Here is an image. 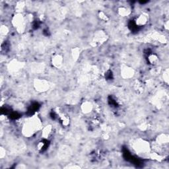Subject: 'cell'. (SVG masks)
Wrapping results in <instances>:
<instances>
[{"instance_id":"5b68a950","label":"cell","mask_w":169,"mask_h":169,"mask_svg":"<svg viewBox=\"0 0 169 169\" xmlns=\"http://www.w3.org/2000/svg\"><path fill=\"white\" fill-rule=\"evenodd\" d=\"M108 36L106 33L102 30H99L96 31L94 34V37L93 38V41L91 42V45L93 47H96L99 45H101L104 44L105 42L108 40Z\"/></svg>"},{"instance_id":"484cf974","label":"cell","mask_w":169,"mask_h":169,"mask_svg":"<svg viewBox=\"0 0 169 169\" xmlns=\"http://www.w3.org/2000/svg\"><path fill=\"white\" fill-rule=\"evenodd\" d=\"M151 73L154 75H158L161 73V68H158V65L154 66V68L151 69Z\"/></svg>"},{"instance_id":"603a6c76","label":"cell","mask_w":169,"mask_h":169,"mask_svg":"<svg viewBox=\"0 0 169 169\" xmlns=\"http://www.w3.org/2000/svg\"><path fill=\"white\" fill-rule=\"evenodd\" d=\"M162 79L164 80V82L166 84H168L169 81V70L168 68L164 69L163 72H162Z\"/></svg>"},{"instance_id":"7a4b0ae2","label":"cell","mask_w":169,"mask_h":169,"mask_svg":"<svg viewBox=\"0 0 169 169\" xmlns=\"http://www.w3.org/2000/svg\"><path fill=\"white\" fill-rule=\"evenodd\" d=\"M132 147L136 153L140 155H148L149 156L151 151V144L147 141L141 138L137 139L133 143Z\"/></svg>"},{"instance_id":"cb8c5ba5","label":"cell","mask_w":169,"mask_h":169,"mask_svg":"<svg viewBox=\"0 0 169 169\" xmlns=\"http://www.w3.org/2000/svg\"><path fill=\"white\" fill-rule=\"evenodd\" d=\"M99 19L103 21H108L109 20V18L107 16V15L103 11H100L99 13Z\"/></svg>"},{"instance_id":"9a60e30c","label":"cell","mask_w":169,"mask_h":169,"mask_svg":"<svg viewBox=\"0 0 169 169\" xmlns=\"http://www.w3.org/2000/svg\"><path fill=\"white\" fill-rule=\"evenodd\" d=\"M58 153L60 158L62 159H65V158L69 156V155L71 154V150L68 147L63 146L62 147H60Z\"/></svg>"},{"instance_id":"f1b7e54d","label":"cell","mask_w":169,"mask_h":169,"mask_svg":"<svg viewBox=\"0 0 169 169\" xmlns=\"http://www.w3.org/2000/svg\"><path fill=\"white\" fill-rule=\"evenodd\" d=\"M168 25H169V23H168V21H166L165 23H164V27L166 30H168L169 27H168Z\"/></svg>"},{"instance_id":"d6986e66","label":"cell","mask_w":169,"mask_h":169,"mask_svg":"<svg viewBox=\"0 0 169 169\" xmlns=\"http://www.w3.org/2000/svg\"><path fill=\"white\" fill-rule=\"evenodd\" d=\"M58 115L59 116L60 121H61V122L64 126L66 127L69 124L70 119L68 115H66V114H65L62 112H59Z\"/></svg>"},{"instance_id":"ffe728a7","label":"cell","mask_w":169,"mask_h":169,"mask_svg":"<svg viewBox=\"0 0 169 169\" xmlns=\"http://www.w3.org/2000/svg\"><path fill=\"white\" fill-rule=\"evenodd\" d=\"M81 49L79 47H75L71 49V57L72 59H73L74 61H77V60L79 59L80 54H81Z\"/></svg>"},{"instance_id":"6da1fadb","label":"cell","mask_w":169,"mask_h":169,"mask_svg":"<svg viewBox=\"0 0 169 169\" xmlns=\"http://www.w3.org/2000/svg\"><path fill=\"white\" fill-rule=\"evenodd\" d=\"M42 128H42V122L40 118L37 114H34L24 122L22 126L21 132L23 136L31 137L37 131L42 130Z\"/></svg>"},{"instance_id":"9c48e42d","label":"cell","mask_w":169,"mask_h":169,"mask_svg":"<svg viewBox=\"0 0 169 169\" xmlns=\"http://www.w3.org/2000/svg\"><path fill=\"white\" fill-rule=\"evenodd\" d=\"M94 108L95 107L93 104L89 100L84 101L81 105V110L84 114H85V115H87V114L93 112Z\"/></svg>"},{"instance_id":"8fae6325","label":"cell","mask_w":169,"mask_h":169,"mask_svg":"<svg viewBox=\"0 0 169 169\" xmlns=\"http://www.w3.org/2000/svg\"><path fill=\"white\" fill-rule=\"evenodd\" d=\"M149 20V17L146 13H141L136 17L135 20L136 25L138 27L145 26Z\"/></svg>"},{"instance_id":"d4e9b609","label":"cell","mask_w":169,"mask_h":169,"mask_svg":"<svg viewBox=\"0 0 169 169\" xmlns=\"http://www.w3.org/2000/svg\"><path fill=\"white\" fill-rule=\"evenodd\" d=\"M139 128L141 131H146L149 128V124L147 122L142 123L139 125Z\"/></svg>"},{"instance_id":"3957f363","label":"cell","mask_w":169,"mask_h":169,"mask_svg":"<svg viewBox=\"0 0 169 169\" xmlns=\"http://www.w3.org/2000/svg\"><path fill=\"white\" fill-rule=\"evenodd\" d=\"M11 23L17 33L20 34L23 33L26 30L27 18L23 15V13H16L11 19Z\"/></svg>"},{"instance_id":"83f0119b","label":"cell","mask_w":169,"mask_h":169,"mask_svg":"<svg viewBox=\"0 0 169 169\" xmlns=\"http://www.w3.org/2000/svg\"><path fill=\"white\" fill-rule=\"evenodd\" d=\"M44 146V143L42 142V141H40L37 145V149L38 150H42V149H43Z\"/></svg>"},{"instance_id":"ac0fdd59","label":"cell","mask_w":169,"mask_h":169,"mask_svg":"<svg viewBox=\"0 0 169 169\" xmlns=\"http://www.w3.org/2000/svg\"><path fill=\"white\" fill-rule=\"evenodd\" d=\"M26 4L25 2H17L16 3L15 9L16 11V13H23L24 10L25 9Z\"/></svg>"},{"instance_id":"7c38bea8","label":"cell","mask_w":169,"mask_h":169,"mask_svg":"<svg viewBox=\"0 0 169 169\" xmlns=\"http://www.w3.org/2000/svg\"><path fill=\"white\" fill-rule=\"evenodd\" d=\"M155 141L158 144L164 147L169 142V136L168 134L162 133V134H161L157 136V137H156Z\"/></svg>"},{"instance_id":"ba28073f","label":"cell","mask_w":169,"mask_h":169,"mask_svg":"<svg viewBox=\"0 0 169 169\" xmlns=\"http://www.w3.org/2000/svg\"><path fill=\"white\" fill-rule=\"evenodd\" d=\"M51 64L54 68L59 69L62 67L64 64V57L60 54H54L51 58Z\"/></svg>"},{"instance_id":"e0dca14e","label":"cell","mask_w":169,"mask_h":169,"mask_svg":"<svg viewBox=\"0 0 169 169\" xmlns=\"http://www.w3.org/2000/svg\"><path fill=\"white\" fill-rule=\"evenodd\" d=\"M148 62L152 65L153 67L154 66H157L159 63V58L158 56L155 54H150L147 57Z\"/></svg>"},{"instance_id":"2e32d148","label":"cell","mask_w":169,"mask_h":169,"mask_svg":"<svg viewBox=\"0 0 169 169\" xmlns=\"http://www.w3.org/2000/svg\"><path fill=\"white\" fill-rule=\"evenodd\" d=\"M118 14L122 17H128L131 13V11L130 8L125 7V6H121L118 8Z\"/></svg>"},{"instance_id":"44dd1931","label":"cell","mask_w":169,"mask_h":169,"mask_svg":"<svg viewBox=\"0 0 169 169\" xmlns=\"http://www.w3.org/2000/svg\"><path fill=\"white\" fill-rule=\"evenodd\" d=\"M149 157L151 159H152L153 160H155L156 161H159V162H161L165 159V156L161 155V153H158L156 152H153V153L151 152L149 155Z\"/></svg>"},{"instance_id":"4316f807","label":"cell","mask_w":169,"mask_h":169,"mask_svg":"<svg viewBox=\"0 0 169 169\" xmlns=\"http://www.w3.org/2000/svg\"><path fill=\"white\" fill-rule=\"evenodd\" d=\"M6 155V150L3 147H1L0 148V158L3 159Z\"/></svg>"},{"instance_id":"7402d4cb","label":"cell","mask_w":169,"mask_h":169,"mask_svg":"<svg viewBox=\"0 0 169 169\" xmlns=\"http://www.w3.org/2000/svg\"><path fill=\"white\" fill-rule=\"evenodd\" d=\"M9 33V28L7 25H2L0 27V34L2 37H5L7 36Z\"/></svg>"},{"instance_id":"277c9868","label":"cell","mask_w":169,"mask_h":169,"mask_svg":"<svg viewBox=\"0 0 169 169\" xmlns=\"http://www.w3.org/2000/svg\"><path fill=\"white\" fill-rule=\"evenodd\" d=\"M33 87L34 89L39 93H45L52 87V83L44 79H34L33 81Z\"/></svg>"},{"instance_id":"4fadbf2b","label":"cell","mask_w":169,"mask_h":169,"mask_svg":"<svg viewBox=\"0 0 169 169\" xmlns=\"http://www.w3.org/2000/svg\"><path fill=\"white\" fill-rule=\"evenodd\" d=\"M132 87L134 91L138 95H141L144 91V84L141 81L138 79H136L133 81Z\"/></svg>"},{"instance_id":"8992f818","label":"cell","mask_w":169,"mask_h":169,"mask_svg":"<svg viewBox=\"0 0 169 169\" xmlns=\"http://www.w3.org/2000/svg\"><path fill=\"white\" fill-rule=\"evenodd\" d=\"M120 75L123 79H131L136 75L135 69L130 67V65H126L125 64H121L120 66Z\"/></svg>"},{"instance_id":"5bb4252c","label":"cell","mask_w":169,"mask_h":169,"mask_svg":"<svg viewBox=\"0 0 169 169\" xmlns=\"http://www.w3.org/2000/svg\"><path fill=\"white\" fill-rule=\"evenodd\" d=\"M52 130H53L52 125L50 124H48L44 126V128L42 129V134H41L42 138L44 139V140H48L52 134Z\"/></svg>"},{"instance_id":"30bf717a","label":"cell","mask_w":169,"mask_h":169,"mask_svg":"<svg viewBox=\"0 0 169 169\" xmlns=\"http://www.w3.org/2000/svg\"><path fill=\"white\" fill-rule=\"evenodd\" d=\"M30 69L33 74H40L45 70V65L43 63H33L30 65Z\"/></svg>"},{"instance_id":"52a82bcc","label":"cell","mask_w":169,"mask_h":169,"mask_svg":"<svg viewBox=\"0 0 169 169\" xmlns=\"http://www.w3.org/2000/svg\"><path fill=\"white\" fill-rule=\"evenodd\" d=\"M25 64L19 61L18 59H13L8 64V69L10 74H16L20 71L25 66Z\"/></svg>"}]
</instances>
